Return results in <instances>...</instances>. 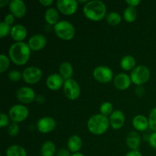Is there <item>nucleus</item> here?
<instances>
[{
	"label": "nucleus",
	"instance_id": "37",
	"mask_svg": "<svg viewBox=\"0 0 156 156\" xmlns=\"http://www.w3.org/2000/svg\"><path fill=\"white\" fill-rule=\"evenodd\" d=\"M15 17L12 14H9V15H6L4 18V22H5L6 24H8L9 25H11L14 23L15 21Z\"/></svg>",
	"mask_w": 156,
	"mask_h": 156
},
{
	"label": "nucleus",
	"instance_id": "14",
	"mask_svg": "<svg viewBox=\"0 0 156 156\" xmlns=\"http://www.w3.org/2000/svg\"><path fill=\"white\" fill-rule=\"evenodd\" d=\"M28 46L34 51H40L47 44V38L43 34H34L29 39Z\"/></svg>",
	"mask_w": 156,
	"mask_h": 156
},
{
	"label": "nucleus",
	"instance_id": "43",
	"mask_svg": "<svg viewBox=\"0 0 156 156\" xmlns=\"http://www.w3.org/2000/svg\"><path fill=\"white\" fill-rule=\"evenodd\" d=\"M71 156H85V155H84L83 154L79 153V152H78V153H74V154H73V155H72Z\"/></svg>",
	"mask_w": 156,
	"mask_h": 156
},
{
	"label": "nucleus",
	"instance_id": "33",
	"mask_svg": "<svg viewBox=\"0 0 156 156\" xmlns=\"http://www.w3.org/2000/svg\"><path fill=\"white\" fill-rule=\"evenodd\" d=\"M19 132V126H18V123L13 122L9 125V128H8V133H9V136H15Z\"/></svg>",
	"mask_w": 156,
	"mask_h": 156
},
{
	"label": "nucleus",
	"instance_id": "20",
	"mask_svg": "<svg viewBox=\"0 0 156 156\" xmlns=\"http://www.w3.org/2000/svg\"><path fill=\"white\" fill-rule=\"evenodd\" d=\"M140 143H141V140H140V136L139 135L138 133L132 131L128 134L126 137V145L129 149L132 150H138Z\"/></svg>",
	"mask_w": 156,
	"mask_h": 156
},
{
	"label": "nucleus",
	"instance_id": "30",
	"mask_svg": "<svg viewBox=\"0 0 156 156\" xmlns=\"http://www.w3.org/2000/svg\"><path fill=\"white\" fill-rule=\"evenodd\" d=\"M10 60L5 54L0 55V73H3L9 69Z\"/></svg>",
	"mask_w": 156,
	"mask_h": 156
},
{
	"label": "nucleus",
	"instance_id": "27",
	"mask_svg": "<svg viewBox=\"0 0 156 156\" xmlns=\"http://www.w3.org/2000/svg\"><path fill=\"white\" fill-rule=\"evenodd\" d=\"M137 17V11L135 7H132V6H128L123 12V18H124L125 21L127 22L131 23L133 22Z\"/></svg>",
	"mask_w": 156,
	"mask_h": 156
},
{
	"label": "nucleus",
	"instance_id": "38",
	"mask_svg": "<svg viewBox=\"0 0 156 156\" xmlns=\"http://www.w3.org/2000/svg\"><path fill=\"white\" fill-rule=\"evenodd\" d=\"M70 151L66 149H60L57 152V156H71Z\"/></svg>",
	"mask_w": 156,
	"mask_h": 156
},
{
	"label": "nucleus",
	"instance_id": "29",
	"mask_svg": "<svg viewBox=\"0 0 156 156\" xmlns=\"http://www.w3.org/2000/svg\"><path fill=\"white\" fill-rule=\"evenodd\" d=\"M100 112L101 114L104 116H109L111 115L114 111H113V105H111V102L105 101L101 105L100 107Z\"/></svg>",
	"mask_w": 156,
	"mask_h": 156
},
{
	"label": "nucleus",
	"instance_id": "35",
	"mask_svg": "<svg viewBox=\"0 0 156 156\" xmlns=\"http://www.w3.org/2000/svg\"><path fill=\"white\" fill-rule=\"evenodd\" d=\"M9 123V118L4 113H1L0 114V126L2 128L5 127Z\"/></svg>",
	"mask_w": 156,
	"mask_h": 156
},
{
	"label": "nucleus",
	"instance_id": "31",
	"mask_svg": "<svg viewBox=\"0 0 156 156\" xmlns=\"http://www.w3.org/2000/svg\"><path fill=\"white\" fill-rule=\"evenodd\" d=\"M148 120H149V128L154 132H156V108L151 111Z\"/></svg>",
	"mask_w": 156,
	"mask_h": 156
},
{
	"label": "nucleus",
	"instance_id": "12",
	"mask_svg": "<svg viewBox=\"0 0 156 156\" xmlns=\"http://www.w3.org/2000/svg\"><path fill=\"white\" fill-rule=\"evenodd\" d=\"M56 120L50 117H44L40 119L37 123L38 131L42 133H48L56 128Z\"/></svg>",
	"mask_w": 156,
	"mask_h": 156
},
{
	"label": "nucleus",
	"instance_id": "40",
	"mask_svg": "<svg viewBox=\"0 0 156 156\" xmlns=\"http://www.w3.org/2000/svg\"><path fill=\"white\" fill-rule=\"evenodd\" d=\"M40 3L44 6L47 7V6L51 5L53 3V0H40Z\"/></svg>",
	"mask_w": 156,
	"mask_h": 156
},
{
	"label": "nucleus",
	"instance_id": "7",
	"mask_svg": "<svg viewBox=\"0 0 156 156\" xmlns=\"http://www.w3.org/2000/svg\"><path fill=\"white\" fill-rule=\"evenodd\" d=\"M63 91L67 98L72 101L76 100L80 96V86L74 79H70L65 80L63 85Z\"/></svg>",
	"mask_w": 156,
	"mask_h": 156
},
{
	"label": "nucleus",
	"instance_id": "6",
	"mask_svg": "<svg viewBox=\"0 0 156 156\" xmlns=\"http://www.w3.org/2000/svg\"><path fill=\"white\" fill-rule=\"evenodd\" d=\"M29 111L24 105H15L9 110V118L15 123H21L27 118Z\"/></svg>",
	"mask_w": 156,
	"mask_h": 156
},
{
	"label": "nucleus",
	"instance_id": "41",
	"mask_svg": "<svg viewBox=\"0 0 156 156\" xmlns=\"http://www.w3.org/2000/svg\"><path fill=\"white\" fill-rule=\"evenodd\" d=\"M126 156H143L141 155L140 152L138 150H132L130 152H127Z\"/></svg>",
	"mask_w": 156,
	"mask_h": 156
},
{
	"label": "nucleus",
	"instance_id": "24",
	"mask_svg": "<svg viewBox=\"0 0 156 156\" xmlns=\"http://www.w3.org/2000/svg\"><path fill=\"white\" fill-rule=\"evenodd\" d=\"M136 66V59L131 55H126L123 56L120 60V67L125 71L133 69Z\"/></svg>",
	"mask_w": 156,
	"mask_h": 156
},
{
	"label": "nucleus",
	"instance_id": "11",
	"mask_svg": "<svg viewBox=\"0 0 156 156\" xmlns=\"http://www.w3.org/2000/svg\"><path fill=\"white\" fill-rule=\"evenodd\" d=\"M16 98L21 103L30 104L36 98V94L30 87H21L17 91Z\"/></svg>",
	"mask_w": 156,
	"mask_h": 156
},
{
	"label": "nucleus",
	"instance_id": "15",
	"mask_svg": "<svg viewBox=\"0 0 156 156\" xmlns=\"http://www.w3.org/2000/svg\"><path fill=\"white\" fill-rule=\"evenodd\" d=\"M64 79L59 74L53 73L47 77L46 85L49 89L52 91H57L64 85Z\"/></svg>",
	"mask_w": 156,
	"mask_h": 156
},
{
	"label": "nucleus",
	"instance_id": "34",
	"mask_svg": "<svg viewBox=\"0 0 156 156\" xmlns=\"http://www.w3.org/2000/svg\"><path fill=\"white\" fill-rule=\"evenodd\" d=\"M22 77V74L18 70H12L9 73V79L12 82H18Z\"/></svg>",
	"mask_w": 156,
	"mask_h": 156
},
{
	"label": "nucleus",
	"instance_id": "22",
	"mask_svg": "<svg viewBox=\"0 0 156 156\" xmlns=\"http://www.w3.org/2000/svg\"><path fill=\"white\" fill-rule=\"evenodd\" d=\"M59 75L65 80L72 79L73 75V67L69 62H63L60 64L59 67Z\"/></svg>",
	"mask_w": 156,
	"mask_h": 156
},
{
	"label": "nucleus",
	"instance_id": "9",
	"mask_svg": "<svg viewBox=\"0 0 156 156\" xmlns=\"http://www.w3.org/2000/svg\"><path fill=\"white\" fill-rule=\"evenodd\" d=\"M93 76L94 79L101 83H108L113 79V71L106 66H100L96 67L93 71Z\"/></svg>",
	"mask_w": 156,
	"mask_h": 156
},
{
	"label": "nucleus",
	"instance_id": "39",
	"mask_svg": "<svg viewBox=\"0 0 156 156\" xmlns=\"http://www.w3.org/2000/svg\"><path fill=\"white\" fill-rule=\"evenodd\" d=\"M126 3L129 6H132V7H136L140 3V0H126Z\"/></svg>",
	"mask_w": 156,
	"mask_h": 156
},
{
	"label": "nucleus",
	"instance_id": "19",
	"mask_svg": "<svg viewBox=\"0 0 156 156\" xmlns=\"http://www.w3.org/2000/svg\"><path fill=\"white\" fill-rule=\"evenodd\" d=\"M133 126L136 130L143 132L149 127V120L144 115L139 114L133 119Z\"/></svg>",
	"mask_w": 156,
	"mask_h": 156
},
{
	"label": "nucleus",
	"instance_id": "23",
	"mask_svg": "<svg viewBox=\"0 0 156 156\" xmlns=\"http://www.w3.org/2000/svg\"><path fill=\"white\" fill-rule=\"evenodd\" d=\"M59 13L57 11L53 8H50L47 9L44 15V18H45L47 24H50V25H55L57 24L59 21Z\"/></svg>",
	"mask_w": 156,
	"mask_h": 156
},
{
	"label": "nucleus",
	"instance_id": "8",
	"mask_svg": "<svg viewBox=\"0 0 156 156\" xmlns=\"http://www.w3.org/2000/svg\"><path fill=\"white\" fill-rule=\"evenodd\" d=\"M43 76V72L36 66L27 67L23 71L22 78L24 82L30 85L36 84L39 82Z\"/></svg>",
	"mask_w": 156,
	"mask_h": 156
},
{
	"label": "nucleus",
	"instance_id": "1",
	"mask_svg": "<svg viewBox=\"0 0 156 156\" xmlns=\"http://www.w3.org/2000/svg\"><path fill=\"white\" fill-rule=\"evenodd\" d=\"M30 49L28 44L24 42H16L12 44L9 50V58L18 66L24 65L30 56Z\"/></svg>",
	"mask_w": 156,
	"mask_h": 156
},
{
	"label": "nucleus",
	"instance_id": "25",
	"mask_svg": "<svg viewBox=\"0 0 156 156\" xmlns=\"http://www.w3.org/2000/svg\"><path fill=\"white\" fill-rule=\"evenodd\" d=\"M56 152V146L52 141H47L42 145L41 149V156H53Z\"/></svg>",
	"mask_w": 156,
	"mask_h": 156
},
{
	"label": "nucleus",
	"instance_id": "21",
	"mask_svg": "<svg viewBox=\"0 0 156 156\" xmlns=\"http://www.w3.org/2000/svg\"><path fill=\"white\" fill-rule=\"evenodd\" d=\"M67 146L69 150L71 152H73V154L78 153L82 146V139L77 135L71 136L67 142Z\"/></svg>",
	"mask_w": 156,
	"mask_h": 156
},
{
	"label": "nucleus",
	"instance_id": "13",
	"mask_svg": "<svg viewBox=\"0 0 156 156\" xmlns=\"http://www.w3.org/2000/svg\"><path fill=\"white\" fill-rule=\"evenodd\" d=\"M9 11L15 18H21L26 14V5L22 0H12L9 4Z\"/></svg>",
	"mask_w": 156,
	"mask_h": 156
},
{
	"label": "nucleus",
	"instance_id": "17",
	"mask_svg": "<svg viewBox=\"0 0 156 156\" xmlns=\"http://www.w3.org/2000/svg\"><path fill=\"white\" fill-rule=\"evenodd\" d=\"M110 125L114 129H120L125 123V116L122 111L116 110L110 116Z\"/></svg>",
	"mask_w": 156,
	"mask_h": 156
},
{
	"label": "nucleus",
	"instance_id": "42",
	"mask_svg": "<svg viewBox=\"0 0 156 156\" xmlns=\"http://www.w3.org/2000/svg\"><path fill=\"white\" fill-rule=\"evenodd\" d=\"M9 2H10L8 1V0H0V7L3 8L7 4H9Z\"/></svg>",
	"mask_w": 156,
	"mask_h": 156
},
{
	"label": "nucleus",
	"instance_id": "26",
	"mask_svg": "<svg viewBox=\"0 0 156 156\" xmlns=\"http://www.w3.org/2000/svg\"><path fill=\"white\" fill-rule=\"evenodd\" d=\"M6 156H27V152L22 146L12 145L6 150Z\"/></svg>",
	"mask_w": 156,
	"mask_h": 156
},
{
	"label": "nucleus",
	"instance_id": "36",
	"mask_svg": "<svg viewBox=\"0 0 156 156\" xmlns=\"http://www.w3.org/2000/svg\"><path fill=\"white\" fill-rule=\"evenodd\" d=\"M149 142L150 146L156 149V132H154L153 133L151 134L149 138Z\"/></svg>",
	"mask_w": 156,
	"mask_h": 156
},
{
	"label": "nucleus",
	"instance_id": "2",
	"mask_svg": "<svg viewBox=\"0 0 156 156\" xmlns=\"http://www.w3.org/2000/svg\"><path fill=\"white\" fill-rule=\"evenodd\" d=\"M106 12V5L103 2L99 0L88 2L83 7L84 15L93 21H101L105 17Z\"/></svg>",
	"mask_w": 156,
	"mask_h": 156
},
{
	"label": "nucleus",
	"instance_id": "18",
	"mask_svg": "<svg viewBox=\"0 0 156 156\" xmlns=\"http://www.w3.org/2000/svg\"><path fill=\"white\" fill-rule=\"evenodd\" d=\"M27 34V29L24 26L21 24H15L12 27L11 30V36L12 39L17 42H22L26 38Z\"/></svg>",
	"mask_w": 156,
	"mask_h": 156
},
{
	"label": "nucleus",
	"instance_id": "3",
	"mask_svg": "<svg viewBox=\"0 0 156 156\" xmlns=\"http://www.w3.org/2000/svg\"><path fill=\"white\" fill-rule=\"evenodd\" d=\"M110 120L102 114H95L90 117L88 121V129L94 135H102L108 130Z\"/></svg>",
	"mask_w": 156,
	"mask_h": 156
},
{
	"label": "nucleus",
	"instance_id": "28",
	"mask_svg": "<svg viewBox=\"0 0 156 156\" xmlns=\"http://www.w3.org/2000/svg\"><path fill=\"white\" fill-rule=\"evenodd\" d=\"M106 21L111 26L118 25L121 21V16L117 12H111L106 16Z\"/></svg>",
	"mask_w": 156,
	"mask_h": 156
},
{
	"label": "nucleus",
	"instance_id": "4",
	"mask_svg": "<svg viewBox=\"0 0 156 156\" xmlns=\"http://www.w3.org/2000/svg\"><path fill=\"white\" fill-rule=\"evenodd\" d=\"M56 36L63 41H70L76 34V30L72 23L67 21H60L53 27Z\"/></svg>",
	"mask_w": 156,
	"mask_h": 156
},
{
	"label": "nucleus",
	"instance_id": "5",
	"mask_svg": "<svg viewBox=\"0 0 156 156\" xmlns=\"http://www.w3.org/2000/svg\"><path fill=\"white\" fill-rule=\"evenodd\" d=\"M150 78V71L145 66H139L134 68L130 74L131 81L136 85H142L147 82Z\"/></svg>",
	"mask_w": 156,
	"mask_h": 156
},
{
	"label": "nucleus",
	"instance_id": "16",
	"mask_svg": "<svg viewBox=\"0 0 156 156\" xmlns=\"http://www.w3.org/2000/svg\"><path fill=\"white\" fill-rule=\"evenodd\" d=\"M114 85L117 89L126 90L130 86L132 82L130 76L126 73H119L114 78Z\"/></svg>",
	"mask_w": 156,
	"mask_h": 156
},
{
	"label": "nucleus",
	"instance_id": "10",
	"mask_svg": "<svg viewBox=\"0 0 156 156\" xmlns=\"http://www.w3.org/2000/svg\"><path fill=\"white\" fill-rule=\"evenodd\" d=\"M56 6L62 14L66 15H72L76 12L78 9V1L76 0H58Z\"/></svg>",
	"mask_w": 156,
	"mask_h": 156
},
{
	"label": "nucleus",
	"instance_id": "32",
	"mask_svg": "<svg viewBox=\"0 0 156 156\" xmlns=\"http://www.w3.org/2000/svg\"><path fill=\"white\" fill-rule=\"evenodd\" d=\"M11 30L12 28H11L10 25L6 24L4 21H2L0 23V37L4 38L8 34H11Z\"/></svg>",
	"mask_w": 156,
	"mask_h": 156
}]
</instances>
